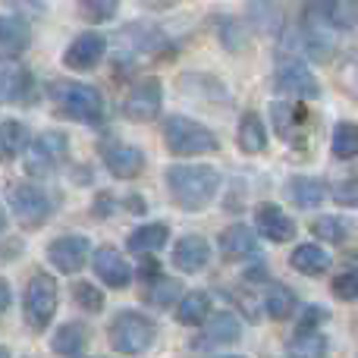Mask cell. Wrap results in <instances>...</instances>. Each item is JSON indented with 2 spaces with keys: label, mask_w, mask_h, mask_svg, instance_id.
<instances>
[{
  "label": "cell",
  "mask_w": 358,
  "mask_h": 358,
  "mask_svg": "<svg viewBox=\"0 0 358 358\" xmlns=\"http://www.w3.org/2000/svg\"><path fill=\"white\" fill-rule=\"evenodd\" d=\"M164 182H167L173 204L189 214L204 210L220 192V173L208 164H173L164 173Z\"/></svg>",
  "instance_id": "1"
},
{
  "label": "cell",
  "mask_w": 358,
  "mask_h": 358,
  "mask_svg": "<svg viewBox=\"0 0 358 358\" xmlns=\"http://www.w3.org/2000/svg\"><path fill=\"white\" fill-rule=\"evenodd\" d=\"M48 98L54 104V110L60 117L73 120V123H85V126H98L104 120V94L88 82H50L48 85Z\"/></svg>",
  "instance_id": "2"
},
{
  "label": "cell",
  "mask_w": 358,
  "mask_h": 358,
  "mask_svg": "<svg viewBox=\"0 0 358 358\" xmlns=\"http://www.w3.org/2000/svg\"><path fill=\"white\" fill-rule=\"evenodd\" d=\"M164 145L176 157H201V155H214L220 148V138L214 136V129H208L198 120L173 113V117L164 120Z\"/></svg>",
  "instance_id": "3"
},
{
  "label": "cell",
  "mask_w": 358,
  "mask_h": 358,
  "mask_svg": "<svg viewBox=\"0 0 358 358\" xmlns=\"http://www.w3.org/2000/svg\"><path fill=\"white\" fill-rule=\"evenodd\" d=\"M107 340L120 355H142L145 349L155 346L157 340V324L142 311H120L113 315L110 327H107Z\"/></svg>",
  "instance_id": "4"
},
{
  "label": "cell",
  "mask_w": 358,
  "mask_h": 358,
  "mask_svg": "<svg viewBox=\"0 0 358 358\" xmlns=\"http://www.w3.org/2000/svg\"><path fill=\"white\" fill-rule=\"evenodd\" d=\"M6 204H10L13 217L29 229L44 227L57 210L54 195H50L48 189H41V185H35V182H16L10 189V195H6Z\"/></svg>",
  "instance_id": "5"
},
{
  "label": "cell",
  "mask_w": 358,
  "mask_h": 358,
  "mask_svg": "<svg viewBox=\"0 0 358 358\" xmlns=\"http://www.w3.org/2000/svg\"><path fill=\"white\" fill-rule=\"evenodd\" d=\"M271 88L280 94H289L296 101H311L321 94V82L311 73L308 63L302 57H286V54H280L277 66H273Z\"/></svg>",
  "instance_id": "6"
},
{
  "label": "cell",
  "mask_w": 358,
  "mask_h": 358,
  "mask_svg": "<svg viewBox=\"0 0 358 358\" xmlns=\"http://www.w3.org/2000/svg\"><path fill=\"white\" fill-rule=\"evenodd\" d=\"M57 302H60V286L50 273H35L22 292V308L25 321L31 330H44L57 315Z\"/></svg>",
  "instance_id": "7"
},
{
  "label": "cell",
  "mask_w": 358,
  "mask_h": 358,
  "mask_svg": "<svg viewBox=\"0 0 358 358\" xmlns=\"http://www.w3.org/2000/svg\"><path fill=\"white\" fill-rule=\"evenodd\" d=\"M66 157H69V138L60 129H48L25 151V170L31 176H50L60 170V164Z\"/></svg>",
  "instance_id": "8"
},
{
  "label": "cell",
  "mask_w": 358,
  "mask_h": 358,
  "mask_svg": "<svg viewBox=\"0 0 358 358\" xmlns=\"http://www.w3.org/2000/svg\"><path fill=\"white\" fill-rule=\"evenodd\" d=\"M161 107H164V85L157 76H148V79H138L129 88L126 101L120 104V113L129 123H151V120L161 117Z\"/></svg>",
  "instance_id": "9"
},
{
  "label": "cell",
  "mask_w": 358,
  "mask_h": 358,
  "mask_svg": "<svg viewBox=\"0 0 358 358\" xmlns=\"http://www.w3.org/2000/svg\"><path fill=\"white\" fill-rule=\"evenodd\" d=\"M107 57V35L101 31H82L63 50V66L73 73H92Z\"/></svg>",
  "instance_id": "10"
},
{
  "label": "cell",
  "mask_w": 358,
  "mask_h": 358,
  "mask_svg": "<svg viewBox=\"0 0 358 358\" xmlns=\"http://www.w3.org/2000/svg\"><path fill=\"white\" fill-rule=\"evenodd\" d=\"M88 252H92V242L79 233H66V236H57L54 242L48 245V261L54 271L60 273H79L88 261Z\"/></svg>",
  "instance_id": "11"
},
{
  "label": "cell",
  "mask_w": 358,
  "mask_h": 358,
  "mask_svg": "<svg viewBox=\"0 0 358 358\" xmlns=\"http://www.w3.org/2000/svg\"><path fill=\"white\" fill-rule=\"evenodd\" d=\"M0 94H3V104H31L38 98V82L31 76V69L16 60L3 63V69H0Z\"/></svg>",
  "instance_id": "12"
},
{
  "label": "cell",
  "mask_w": 358,
  "mask_h": 358,
  "mask_svg": "<svg viewBox=\"0 0 358 358\" xmlns=\"http://www.w3.org/2000/svg\"><path fill=\"white\" fill-rule=\"evenodd\" d=\"M101 157H104V167L113 179H136L145 170V151L136 145L107 142L101 148Z\"/></svg>",
  "instance_id": "13"
},
{
  "label": "cell",
  "mask_w": 358,
  "mask_h": 358,
  "mask_svg": "<svg viewBox=\"0 0 358 358\" xmlns=\"http://www.w3.org/2000/svg\"><path fill=\"white\" fill-rule=\"evenodd\" d=\"M31 48V22L16 13H3L0 19V57L3 63H13Z\"/></svg>",
  "instance_id": "14"
},
{
  "label": "cell",
  "mask_w": 358,
  "mask_h": 358,
  "mask_svg": "<svg viewBox=\"0 0 358 358\" xmlns=\"http://www.w3.org/2000/svg\"><path fill=\"white\" fill-rule=\"evenodd\" d=\"M255 229H258L267 242H289L292 236H296V220H292L280 204L261 201L258 208H255Z\"/></svg>",
  "instance_id": "15"
},
{
  "label": "cell",
  "mask_w": 358,
  "mask_h": 358,
  "mask_svg": "<svg viewBox=\"0 0 358 358\" xmlns=\"http://www.w3.org/2000/svg\"><path fill=\"white\" fill-rule=\"evenodd\" d=\"M123 41L129 44L136 54H167L170 50V38L164 35V29L161 25H155V22H148V19H136V22H129V25H123Z\"/></svg>",
  "instance_id": "16"
},
{
  "label": "cell",
  "mask_w": 358,
  "mask_h": 358,
  "mask_svg": "<svg viewBox=\"0 0 358 358\" xmlns=\"http://www.w3.org/2000/svg\"><path fill=\"white\" fill-rule=\"evenodd\" d=\"M92 264H94L98 280L104 286H110V289H126V286L132 283V267H129V261L117 252V248H110V245L98 248L94 258H92Z\"/></svg>",
  "instance_id": "17"
},
{
  "label": "cell",
  "mask_w": 358,
  "mask_h": 358,
  "mask_svg": "<svg viewBox=\"0 0 358 358\" xmlns=\"http://www.w3.org/2000/svg\"><path fill=\"white\" fill-rule=\"evenodd\" d=\"M208 261H210V245H208V239H204V236L189 233V236H182V239L173 245V264H176V271L198 273L201 267H208Z\"/></svg>",
  "instance_id": "18"
},
{
  "label": "cell",
  "mask_w": 358,
  "mask_h": 358,
  "mask_svg": "<svg viewBox=\"0 0 358 358\" xmlns=\"http://www.w3.org/2000/svg\"><path fill=\"white\" fill-rule=\"evenodd\" d=\"M245 22L258 35H267V38L283 35V10H280L277 0H252L245 13Z\"/></svg>",
  "instance_id": "19"
},
{
  "label": "cell",
  "mask_w": 358,
  "mask_h": 358,
  "mask_svg": "<svg viewBox=\"0 0 358 358\" xmlns=\"http://www.w3.org/2000/svg\"><path fill=\"white\" fill-rule=\"evenodd\" d=\"M217 245H220V255L227 261H242L258 252V236L245 223H233V227H227L217 236Z\"/></svg>",
  "instance_id": "20"
},
{
  "label": "cell",
  "mask_w": 358,
  "mask_h": 358,
  "mask_svg": "<svg viewBox=\"0 0 358 358\" xmlns=\"http://www.w3.org/2000/svg\"><path fill=\"white\" fill-rule=\"evenodd\" d=\"M327 195H330L327 182H324V179H315V176H292L289 182H286V198L302 210L321 208Z\"/></svg>",
  "instance_id": "21"
},
{
  "label": "cell",
  "mask_w": 358,
  "mask_h": 358,
  "mask_svg": "<svg viewBox=\"0 0 358 358\" xmlns=\"http://www.w3.org/2000/svg\"><path fill=\"white\" fill-rule=\"evenodd\" d=\"M289 264L296 267L299 273H305V277H321L324 271H330V264H334V258H330L327 248L315 245V242H302V245L292 248L289 255Z\"/></svg>",
  "instance_id": "22"
},
{
  "label": "cell",
  "mask_w": 358,
  "mask_h": 358,
  "mask_svg": "<svg viewBox=\"0 0 358 358\" xmlns=\"http://www.w3.org/2000/svg\"><path fill=\"white\" fill-rule=\"evenodd\" d=\"M31 142H35V138L29 136V126H25L22 120L6 117L3 123H0V148H3V161H16L19 155H25V151L31 148Z\"/></svg>",
  "instance_id": "23"
},
{
  "label": "cell",
  "mask_w": 358,
  "mask_h": 358,
  "mask_svg": "<svg viewBox=\"0 0 358 358\" xmlns=\"http://www.w3.org/2000/svg\"><path fill=\"white\" fill-rule=\"evenodd\" d=\"M167 239H170V229L164 227V223H142V227H136L129 233L126 245L136 255H155L157 248L167 245Z\"/></svg>",
  "instance_id": "24"
},
{
  "label": "cell",
  "mask_w": 358,
  "mask_h": 358,
  "mask_svg": "<svg viewBox=\"0 0 358 358\" xmlns=\"http://www.w3.org/2000/svg\"><path fill=\"white\" fill-rule=\"evenodd\" d=\"M210 317V292L204 289H192L179 299V308H176V321L182 327H198Z\"/></svg>",
  "instance_id": "25"
},
{
  "label": "cell",
  "mask_w": 358,
  "mask_h": 358,
  "mask_svg": "<svg viewBox=\"0 0 358 358\" xmlns=\"http://www.w3.org/2000/svg\"><path fill=\"white\" fill-rule=\"evenodd\" d=\"M236 142L245 155H261L267 148V129H264V120L258 113H242L239 120V129H236Z\"/></svg>",
  "instance_id": "26"
},
{
  "label": "cell",
  "mask_w": 358,
  "mask_h": 358,
  "mask_svg": "<svg viewBox=\"0 0 358 358\" xmlns=\"http://www.w3.org/2000/svg\"><path fill=\"white\" fill-rule=\"evenodd\" d=\"M305 107L302 101L299 104H289V101H273L271 104V123H273V132H277L283 142H289L292 132H296L299 123H305Z\"/></svg>",
  "instance_id": "27"
},
{
  "label": "cell",
  "mask_w": 358,
  "mask_h": 358,
  "mask_svg": "<svg viewBox=\"0 0 358 358\" xmlns=\"http://www.w3.org/2000/svg\"><path fill=\"white\" fill-rule=\"evenodd\" d=\"M286 358H327V336L317 330H296L286 343Z\"/></svg>",
  "instance_id": "28"
},
{
  "label": "cell",
  "mask_w": 358,
  "mask_h": 358,
  "mask_svg": "<svg viewBox=\"0 0 358 358\" xmlns=\"http://www.w3.org/2000/svg\"><path fill=\"white\" fill-rule=\"evenodd\" d=\"M214 29H217V41L223 44L227 50L239 54L242 48L248 44V22L245 19H236V16H214Z\"/></svg>",
  "instance_id": "29"
},
{
  "label": "cell",
  "mask_w": 358,
  "mask_h": 358,
  "mask_svg": "<svg viewBox=\"0 0 358 358\" xmlns=\"http://www.w3.org/2000/svg\"><path fill=\"white\" fill-rule=\"evenodd\" d=\"M50 346H54V352L63 355V358H79L88 346V330L76 321L63 324V327L54 334V343H50Z\"/></svg>",
  "instance_id": "30"
},
{
  "label": "cell",
  "mask_w": 358,
  "mask_h": 358,
  "mask_svg": "<svg viewBox=\"0 0 358 358\" xmlns=\"http://www.w3.org/2000/svg\"><path fill=\"white\" fill-rule=\"evenodd\" d=\"M242 336V327L229 311H220L210 321H204V343H214V346H227V343H236Z\"/></svg>",
  "instance_id": "31"
},
{
  "label": "cell",
  "mask_w": 358,
  "mask_h": 358,
  "mask_svg": "<svg viewBox=\"0 0 358 358\" xmlns=\"http://www.w3.org/2000/svg\"><path fill=\"white\" fill-rule=\"evenodd\" d=\"M179 85H182V92L192 94V98H210V101L227 98V85L208 73H185L182 79H179Z\"/></svg>",
  "instance_id": "32"
},
{
  "label": "cell",
  "mask_w": 358,
  "mask_h": 358,
  "mask_svg": "<svg viewBox=\"0 0 358 358\" xmlns=\"http://www.w3.org/2000/svg\"><path fill=\"white\" fill-rule=\"evenodd\" d=\"M330 151H334L336 161H352L358 157V123H336L334 129V138H330Z\"/></svg>",
  "instance_id": "33"
},
{
  "label": "cell",
  "mask_w": 358,
  "mask_h": 358,
  "mask_svg": "<svg viewBox=\"0 0 358 358\" xmlns=\"http://www.w3.org/2000/svg\"><path fill=\"white\" fill-rule=\"evenodd\" d=\"M264 308H267V315H271L273 321H289L292 311H296V296H292L289 286L273 283L271 289H267V296H264Z\"/></svg>",
  "instance_id": "34"
},
{
  "label": "cell",
  "mask_w": 358,
  "mask_h": 358,
  "mask_svg": "<svg viewBox=\"0 0 358 358\" xmlns=\"http://www.w3.org/2000/svg\"><path fill=\"white\" fill-rule=\"evenodd\" d=\"M340 0H305V10H302V25L308 29H334V13Z\"/></svg>",
  "instance_id": "35"
},
{
  "label": "cell",
  "mask_w": 358,
  "mask_h": 358,
  "mask_svg": "<svg viewBox=\"0 0 358 358\" xmlns=\"http://www.w3.org/2000/svg\"><path fill=\"white\" fill-rule=\"evenodd\" d=\"M179 292H182L179 280H173V277H157V280H151V283L145 286V302H151L155 308H170V305L179 299Z\"/></svg>",
  "instance_id": "36"
},
{
  "label": "cell",
  "mask_w": 358,
  "mask_h": 358,
  "mask_svg": "<svg viewBox=\"0 0 358 358\" xmlns=\"http://www.w3.org/2000/svg\"><path fill=\"white\" fill-rule=\"evenodd\" d=\"M76 10H79V16L85 19V22L104 25L117 16L120 0H76Z\"/></svg>",
  "instance_id": "37"
},
{
  "label": "cell",
  "mask_w": 358,
  "mask_h": 358,
  "mask_svg": "<svg viewBox=\"0 0 358 358\" xmlns=\"http://www.w3.org/2000/svg\"><path fill=\"white\" fill-rule=\"evenodd\" d=\"M311 233H315L317 239L330 242V245H340V242L349 239V223L343 220V217H317V220L311 223Z\"/></svg>",
  "instance_id": "38"
},
{
  "label": "cell",
  "mask_w": 358,
  "mask_h": 358,
  "mask_svg": "<svg viewBox=\"0 0 358 358\" xmlns=\"http://www.w3.org/2000/svg\"><path fill=\"white\" fill-rule=\"evenodd\" d=\"M73 299H76V305H79L82 311H88V315H98V311L104 308V292H101L94 283H88V280H76L73 283Z\"/></svg>",
  "instance_id": "39"
},
{
  "label": "cell",
  "mask_w": 358,
  "mask_h": 358,
  "mask_svg": "<svg viewBox=\"0 0 358 358\" xmlns=\"http://www.w3.org/2000/svg\"><path fill=\"white\" fill-rule=\"evenodd\" d=\"M334 296L340 302H358V267H349L340 277H334Z\"/></svg>",
  "instance_id": "40"
},
{
  "label": "cell",
  "mask_w": 358,
  "mask_h": 358,
  "mask_svg": "<svg viewBox=\"0 0 358 358\" xmlns=\"http://www.w3.org/2000/svg\"><path fill=\"white\" fill-rule=\"evenodd\" d=\"M336 31H358V0H340L334 13Z\"/></svg>",
  "instance_id": "41"
},
{
  "label": "cell",
  "mask_w": 358,
  "mask_h": 358,
  "mask_svg": "<svg viewBox=\"0 0 358 358\" xmlns=\"http://www.w3.org/2000/svg\"><path fill=\"white\" fill-rule=\"evenodd\" d=\"M3 6L16 16H25L29 22L48 16V0H3Z\"/></svg>",
  "instance_id": "42"
},
{
  "label": "cell",
  "mask_w": 358,
  "mask_h": 358,
  "mask_svg": "<svg viewBox=\"0 0 358 358\" xmlns=\"http://www.w3.org/2000/svg\"><path fill=\"white\" fill-rule=\"evenodd\" d=\"M336 69H340L343 88H346L349 94H355V98H358V50H355V54H346V57H343V63H340Z\"/></svg>",
  "instance_id": "43"
},
{
  "label": "cell",
  "mask_w": 358,
  "mask_h": 358,
  "mask_svg": "<svg viewBox=\"0 0 358 358\" xmlns=\"http://www.w3.org/2000/svg\"><path fill=\"white\" fill-rule=\"evenodd\" d=\"M334 201L340 208H358V176H349L334 185Z\"/></svg>",
  "instance_id": "44"
},
{
  "label": "cell",
  "mask_w": 358,
  "mask_h": 358,
  "mask_svg": "<svg viewBox=\"0 0 358 358\" xmlns=\"http://www.w3.org/2000/svg\"><path fill=\"white\" fill-rule=\"evenodd\" d=\"M321 321H327V311H324V308H308V311H305L302 327H299V330H315Z\"/></svg>",
  "instance_id": "45"
},
{
  "label": "cell",
  "mask_w": 358,
  "mask_h": 358,
  "mask_svg": "<svg viewBox=\"0 0 358 358\" xmlns=\"http://www.w3.org/2000/svg\"><path fill=\"white\" fill-rule=\"evenodd\" d=\"M138 277H142V280H157V277H161V264H157L155 258H145L142 267H138Z\"/></svg>",
  "instance_id": "46"
},
{
  "label": "cell",
  "mask_w": 358,
  "mask_h": 358,
  "mask_svg": "<svg viewBox=\"0 0 358 358\" xmlns=\"http://www.w3.org/2000/svg\"><path fill=\"white\" fill-rule=\"evenodd\" d=\"M110 204H113L110 192H101V198L94 201V214H98V217H107V214H110Z\"/></svg>",
  "instance_id": "47"
},
{
  "label": "cell",
  "mask_w": 358,
  "mask_h": 358,
  "mask_svg": "<svg viewBox=\"0 0 358 358\" xmlns=\"http://www.w3.org/2000/svg\"><path fill=\"white\" fill-rule=\"evenodd\" d=\"M148 6H155V10H167V6H173V3H179V0H145Z\"/></svg>",
  "instance_id": "48"
},
{
  "label": "cell",
  "mask_w": 358,
  "mask_h": 358,
  "mask_svg": "<svg viewBox=\"0 0 358 358\" xmlns=\"http://www.w3.org/2000/svg\"><path fill=\"white\" fill-rule=\"evenodd\" d=\"M10 302H13V289H10V283L3 280V311L10 308Z\"/></svg>",
  "instance_id": "49"
},
{
  "label": "cell",
  "mask_w": 358,
  "mask_h": 358,
  "mask_svg": "<svg viewBox=\"0 0 358 358\" xmlns=\"http://www.w3.org/2000/svg\"><path fill=\"white\" fill-rule=\"evenodd\" d=\"M223 358H242V355H223Z\"/></svg>",
  "instance_id": "50"
}]
</instances>
